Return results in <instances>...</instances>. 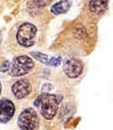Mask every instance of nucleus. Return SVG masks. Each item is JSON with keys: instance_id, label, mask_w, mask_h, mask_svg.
<instances>
[{"instance_id": "1", "label": "nucleus", "mask_w": 113, "mask_h": 130, "mask_svg": "<svg viewBox=\"0 0 113 130\" xmlns=\"http://www.w3.org/2000/svg\"><path fill=\"white\" fill-rule=\"evenodd\" d=\"M63 97L61 95H52L43 92L38 97V99L36 101V106L40 107V112L45 119L52 120L53 118L56 115L58 106L61 104Z\"/></svg>"}, {"instance_id": "2", "label": "nucleus", "mask_w": 113, "mask_h": 130, "mask_svg": "<svg viewBox=\"0 0 113 130\" xmlns=\"http://www.w3.org/2000/svg\"><path fill=\"white\" fill-rule=\"evenodd\" d=\"M34 69V62L29 56H17L9 65L8 72L11 76H22Z\"/></svg>"}, {"instance_id": "3", "label": "nucleus", "mask_w": 113, "mask_h": 130, "mask_svg": "<svg viewBox=\"0 0 113 130\" xmlns=\"http://www.w3.org/2000/svg\"><path fill=\"white\" fill-rule=\"evenodd\" d=\"M37 36V27L31 23H23L17 30L16 40L23 47H31L34 45Z\"/></svg>"}, {"instance_id": "4", "label": "nucleus", "mask_w": 113, "mask_h": 130, "mask_svg": "<svg viewBox=\"0 0 113 130\" xmlns=\"http://www.w3.org/2000/svg\"><path fill=\"white\" fill-rule=\"evenodd\" d=\"M18 128L23 130H32L39 127V117L33 108H25L18 117Z\"/></svg>"}, {"instance_id": "5", "label": "nucleus", "mask_w": 113, "mask_h": 130, "mask_svg": "<svg viewBox=\"0 0 113 130\" xmlns=\"http://www.w3.org/2000/svg\"><path fill=\"white\" fill-rule=\"evenodd\" d=\"M84 64L78 58H66L63 62V71L66 76L75 79L82 73Z\"/></svg>"}, {"instance_id": "6", "label": "nucleus", "mask_w": 113, "mask_h": 130, "mask_svg": "<svg viewBox=\"0 0 113 130\" xmlns=\"http://www.w3.org/2000/svg\"><path fill=\"white\" fill-rule=\"evenodd\" d=\"M31 90H32V86L30 83V81L26 80V79H20L11 87V91H13L14 96L17 99H22L25 98L26 96H29L31 94Z\"/></svg>"}, {"instance_id": "7", "label": "nucleus", "mask_w": 113, "mask_h": 130, "mask_svg": "<svg viewBox=\"0 0 113 130\" xmlns=\"http://www.w3.org/2000/svg\"><path fill=\"white\" fill-rule=\"evenodd\" d=\"M15 114V105L9 99H1L0 101V122L7 123L13 119Z\"/></svg>"}, {"instance_id": "8", "label": "nucleus", "mask_w": 113, "mask_h": 130, "mask_svg": "<svg viewBox=\"0 0 113 130\" xmlns=\"http://www.w3.org/2000/svg\"><path fill=\"white\" fill-rule=\"evenodd\" d=\"M109 0H90L89 1V10L94 14H102L106 10Z\"/></svg>"}, {"instance_id": "9", "label": "nucleus", "mask_w": 113, "mask_h": 130, "mask_svg": "<svg viewBox=\"0 0 113 130\" xmlns=\"http://www.w3.org/2000/svg\"><path fill=\"white\" fill-rule=\"evenodd\" d=\"M71 7V1L69 0H61V1L54 4L50 7V11L54 15H61V14H65L66 11L70 9Z\"/></svg>"}, {"instance_id": "10", "label": "nucleus", "mask_w": 113, "mask_h": 130, "mask_svg": "<svg viewBox=\"0 0 113 130\" xmlns=\"http://www.w3.org/2000/svg\"><path fill=\"white\" fill-rule=\"evenodd\" d=\"M31 56H32V57H34V58H36L37 61H40L41 63L47 64V65H48V61H49V57H48L47 55L41 54V53H32Z\"/></svg>"}, {"instance_id": "11", "label": "nucleus", "mask_w": 113, "mask_h": 130, "mask_svg": "<svg viewBox=\"0 0 113 130\" xmlns=\"http://www.w3.org/2000/svg\"><path fill=\"white\" fill-rule=\"evenodd\" d=\"M61 61H62V58L59 56L52 57V58H49V61H48V65H50V66H58V65L61 64Z\"/></svg>"}, {"instance_id": "12", "label": "nucleus", "mask_w": 113, "mask_h": 130, "mask_svg": "<svg viewBox=\"0 0 113 130\" xmlns=\"http://www.w3.org/2000/svg\"><path fill=\"white\" fill-rule=\"evenodd\" d=\"M36 2H37V6L38 7H45V6H47L48 4H50L52 0H36Z\"/></svg>"}, {"instance_id": "13", "label": "nucleus", "mask_w": 113, "mask_h": 130, "mask_svg": "<svg viewBox=\"0 0 113 130\" xmlns=\"http://www.w3.org/2000/svg\"><path fill=\"white\" fill-rule=\"evenodd\" d=\"M9 65H10V63H9L8 61H6V62H5V64L1 66V72H7V71H8V69H9Z\"/></svg>"}, {"instance_id": "14", "label": "nucleus", "mask_w": 113, "mask_h": 130, "mask_svg": "<svg viewBox=\"0 0 113 130\" xmlns=\"http://www.w3.org/2000/svg\"><path fill=\"white\" fill-rule=\"evenodd\" d=\"M1 40H2V37H1V32H0V43H1Z\"/></svg>"}, {"instance_id": "15", "label": "nucleus", "mask_w": 113, "mask_h": 130, "mask_svg": "<svg viewBox=\"0 0 113 130\" xmlns=\"http://www.w3.org/2000/svg\"><path fill=\"white\" fill-rule=\"evenodd\" d=\"M0 92H1V82H0Z\"/></svg>"}]
</instances>
